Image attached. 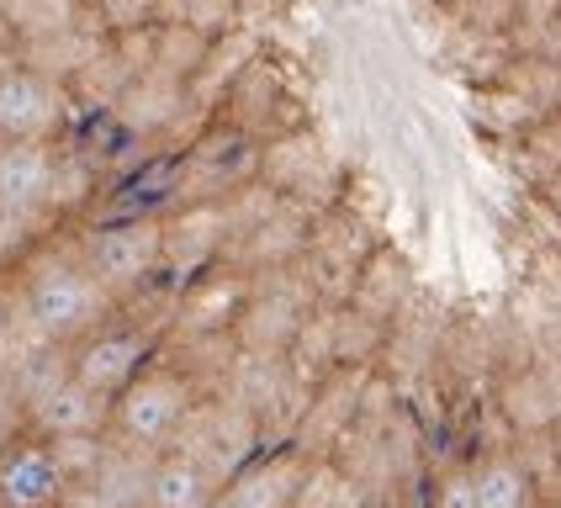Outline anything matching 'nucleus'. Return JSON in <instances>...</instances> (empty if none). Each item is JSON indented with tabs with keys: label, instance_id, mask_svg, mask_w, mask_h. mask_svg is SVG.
Here are the masks:
<instances>
[{
	"label": "nucleus",
	"instance_id": "22",
	"mask_svg": "<svg viewBox=\"0 0 561 508\" xmlns=\"http://www.w3.org/2000/svg\"><path fill=\"white\" fill-rule=\"evenodd\" d=\"M112 48H117V59H123L133 74H149V69L159 64V22L154 27H138V32L112 37Z\"/></svg>",
	"mask_w": 561,
	"mask_h": 508
},
{
	"label": "nucleus",
	"instance_id": "29",
	"mask_svg": "<svg viewBox=\"0 0 561 508\" xmlns=\"http://www.w3.org/2000/svg\"><path fill=\"white\" fill-rule=\"evenodd\" d=\"M75 5H80V11H85V5H95V0H75Z\"/></svg>",
	"mask_w": 561,
	"mask_h": 508
},
{
	"label": "nucleus",
	"instance_id": "28",
	"mask_svg": "<svg viewBox=\"0 0 561 508\" xmlns=\"http://www.w3.org/2000/svg\"><path fill=\"white\" fill-rule=\"evenodd\" d=\"M5 143H11V138H5V127H0V149H5Z\"/></svg>",
	"mask_w": 561,
	"mask_h": 508
},
{
	"label": "nucleus",
	"instance_id": "11",
	"mask_svg": "<svg viewBox=\"0 0 561 508\" xmlns=\"http://www.w3.org/2000/svg\"><path fill=\"white\" fill-rule=\"evenodd\" d=\"M27 429L43 440H64V435H106L112 429V403L95 397L91 386L69 377L64 386H54L43 403L27 408Z\"/></svg>",
	"mask_w": 561,
	"mask_h": 508
},
{
	"label": "nucleus",
	"instance_id": "18",
	"mask_svg": "<svg viewBox=\"0 0 561 508\" xmlns=\"http://www.w3.org/2000/svg\"><path fill=\"white\" fill-rule=\"evenodd\" d=\"M5 22L16 32V48L22 43H43V37H59L80 22V5L75 0H11L5 5Z\"/></svg>",
	"mask_w": 561,
	"mask_h": 508
},
{
	"label": "nucleus",
	"instance_id": "4",
	"mask_svg": "<svg viewBox=\"0 0 561 508\" xmlns=\"http://www.w3.org/2000/svg\"><path fill=\"white\" fill-rule=\"evenodd\" d=\"M154 360H159V334L117 313L106 328H95L85 345H75V381L91 386L95 397L117 403Z\"/></svg>",
	"mask_w": 561,
	"mask_h": 508
},
{
	"label": "nucleus",
	"instance_id": "14",
	"mask_svg": "<svg viewBox=\"0 0 561 508\" xmlns=\"http://www.w3.org/2000/svg\"><path fill=\"white\" fill-rule=\"evenodd\" d=\"M101 181H106V164L75 143H59V159H54V181H48V218L75 222L80 212H91L101 201Z\"/></svg>",
	"mask_w": 561,
	"mask_h": 508
},
{
	"label": "nucleus",
	"instance_id": "27",
	"mask_svg": "<svg viewBox=\"0 0 561 508\" xmlns=\"http://www.w3.org/2000/svg\"><path fill=\"white\" fill-rule=\"evenodd\" d=\"M0 48H16V32H11V22H5V11H0Z\"/></svg>",
	"mask_w": 561,
	"mask_h": 508
},
{
	"label": "nucleus",
	"instance_id": "15",
	"mask_svg": "<svg viewBox=\"0 0 561 508\" xmlns=\"http://www.w3.org/2000/svg\"><path fill=\"white\" fill-rule=\"evenodd\" d=\"M329 164L323 154V138L318 132H286V138H271V143H260V181L276 190V196H291V190L302 186L308 175H318Z\"/></svg>",
	"mask_w": 561,
	"mask_h": 508
},
{
	"label": "nucleus",
	"instance_id": "13",
	"mask_svg": "<svg viewBox=\"0 0 561 508\" xmlns=\"http://www.w3.org/2000/svg\"><path fill=\"white\" fill-rule=\"evenodd\" d=\"M222 498V482L196 455L186 450H170L159 455L154 472H149V498L144 508H213Z\"/></svg>",
	"mask_w": 561,
	"mask_h": 508
},
{
	"label": "nucleus",
	"instance_id": "8",
	"mask_svg": "<svg viewBox=\"0 0 561 508\" xmlns=\"http://www.w3.org/2000/svg\"><path fill=\"white\" fill-rule=\"evenodd\" d=\"M186 80H175V74H164V69H149V74H138L133 85L123 91V101L106 112L112 127L123 132V138H138V143H154L170 132V123L186 112Z\"/></svg>",
	"mask_w": 561,
	"mask_h": 508
},
{
	"label": "nucleus",
	"instance_id": "1",
	"mask_svg": "<svg viewBox=\"0 0 561 508\" xmlns=\"http://www.w3.org/2000/svg\"><path fill=\"white\" fill-rule=\"evenodd\" d=\"M11 297L22 302L32 328L59 349L85 345L95 328H106L123 313V302L85 270V259L75 250V233H54L11 270Z\"/></svg>",
	"mask_w": 561,
	"mask_h": 508
},
{
	"label": "nucleus",
	"instance_id": "12",
	"mask_svg": "<svg viewBox=\"0 0 561 508\" xmlns=\"http://www.w3.org/2000/svg\"><path fill=\"white\" fill-rule=\"evenodd\" d=\"M260 59H265V43H260L254 27H239V32H228V37H218L213 54H207V64H202V74L186 85L191 101L207 106V112H222L228 91H233Z\"/></svg>",
	"mask_w": 561,
	"mask_h": 508
},
{
	"label": "nucleus",
	"instance_id": "17",
	"mask_svg": "<svg viewBox=\"0 0 561 508\" xmlns=\"http://www.w3.org/2000/svg\"><path fill=\"white\" fill-rule=\"evenodd\" d=\"M133 80H138V74H133V69L117 59V48L106 43V54H95V59L69 80V95H75V106H85V112H112Z\"/></svg>",
	"mask_w": 561,
	"mask_h": 508
},
{
	"label": "nucleus",
	"instance_id": "25",
	"mask_svg": "<svg viewBox=\"0 0 561 508\" xmlns=\"http://www.w3.org/2000/svg\"><path fill=\"white\" fill-rule=\"evenodd\" d=\"M59 508H117V504H112V498H106V493H101L95 482H75V487L64 493Z\"/></svg>",
	"mask_w": 561,
	"mask_h": 508
},
{
	"label": "nucleus",
	"instance_id": "21",
	"mask_svg": "<svg viewBox=\"0 0 561 508\" xmlns=\"http://www.w3.org/2000/svg\"><path fill=\"white\" fill-rule=\"evenodd\" d=\"M95 16L106 22L112 37H123V32L154 27L159 22V0H95Z\"/></svg>",
	"mask_w": 561,
	"mask_h": 508
},
{
	"label": "nucleus",
	"instance_id": "10",
	"mask_svg": "<svg viewBox=\"0 0 561 508\" xmlns=\"http://www.w3.org/2000/svg\"><path fill=\"white\" fill-rule=\"evenodd\" d=\"M250 276L244 270H233V265H218V270H207L202 281H191L181 291V313H175V334H228V323L233 318H244L250 308Z\"/></svg>",
	"mask_w": 561,
	"mask_h": 508
},
{
	"label": "nucleus",
	"instance_id": "7",
	"mask_svg": "<svg viewBox=\"0 0 561 508\" xmlns=\"http://www.w3.org/2000/svg\"><path fill=\"white\" fill-rule=\"evenodd\" d=\"M54 159H59V143H5L0 149V212L5 218L48 222L59 233V222L48 218Z\"/></svg>",
	"mask_w": 561,
	"mask_h": 508
},
{
	"label": "nucleus",
	"instance_id": "9",
	"mask_svg": "<svg viewBox=\"0 0 561 508\" xmlns=\"http://www.w3.org/2000/svg\"><path fill=\"white\" fill-rule=\"evenodd\" d=\"M308 476H312L308 450H271V455H254L250 466L222 487V504L228 508H297Z\"/></svg>",
	"mask_w": 561,
	"mask_h": 508
},
{
	"label": "nucleus",
	"instance_id": "19",
	"mask_svg": "<svg viewBox=\"0 0 561 508\" xmlns=\"http://www.w3.org/2000/svg\"><path fill=\"white\" fill-rule=\"evenodd\" d=\"M159 22H186L218 43L244 27V0H159Z\"/></svg>",
	"mask_w": 561,
	"mask_h": 508
},
{
	"label": "nucleus",
	"instance_id": "16",
	"mask_svg": "<svg viewBox=\"0 0 561 508\" xmlns=\"http://www.w3.org/2000/svg\"><path fill=\"white\" fill-rule=\"evenodd\" d=\"M471 487H477V508H540L535 472L508 450L477 455L471 461Z\"/></svg>",
	"mask_w": 561,
	"mask_h": 508
},
{
	"label": "nucleus",
	"instance_id": "5",
	"mask_svg": "<svg viewBox=\"0 0 561 508\" xmlns=\"http://www.w3.org/2000/svg\"><path fill=\"white\" fill-rule=\"evenodd\" d=\"M69 123H75L69 85H54L32 69L0 85V127L11 143H59V132H69Z\"/></svg>",
	"mask_w": 561,
	"mask_h": 508
},
{
	"label": "nucleus",
	"instance_id": "20",
	"mask_svg": "<svg viewBox=\"0 0 561 508\" xmlns=\"http://www.w3.org/2000/svg\"><path fill=\"white\" fill-rule=\"evenodd\" d=\"M207 54H213V37H202V32L186 27V22H159V64L154 69H164V74H175V80L191 85V80L202 74Z\"/></svg>",
	"mask_w": 561,
	"mask_h": 508
},
{
	"label": "nucleus",
	"instance_id": "23",
	"mask_svg": "<svg viewBox=\"0 0 561 508\" xmlns=\"http://www.w3.org/2000/svg\"><path fill=\"white\" fill-rule=\"evenodd\" d=\"M430 508H477V487H471V466H450L430 493Z\"/></svg>",
	"mask_w": 561,
	"mask_h": 508
},
{
	"label": "nucleus",
	"instance_id": "26",
	"mask_svg": "<svg viewBox=\"0 0 561 508\" xmlns=\"http://www.w3.org/2000/svg\"><path fill=\"white\" fill-rule=\"evenodd\" d=\"M557 5L561 0H519V11H525L530 22H551V16H557Z\"/></svg>",
	"mask_w": 561,
	"mask_h": 508
},
{
	"label": "nucleus",
	"instance_id": "2",
	"mask_svg": "<svg viewBox=\"0 0 561 508\" xmlns=\"http://www.w3.org/2000/svg\"><path fill=\"white\" fill-rule=\"evenodd\" d=\"M69 233H75V250L85 259V270H91L117 302H133L138 291H149V286L164 276V212L80 222V228H69Z\"/></svg>",
	"mask_w": 561,
	"mask_h": 508
},
{
	"label": "nucleus",
	"instance_id": "6",
	"mask_svg": "<svg viewBox=\"0 0 561 508\" xmlns=\"http://www.w3.org/2000/svg\"><path fill=\"white\" fill-rule=\"evenodd\" d=\"M69 476L54 461V444L22 429L11 444H0V508H59Z\"/></svg>",
	"mask_w": 561,
	"mask_h": 508
},
{
	"label": "nucleus",
	"instance_id": "24",
	"mask_svg": "<svg viewBox=\"0 0 561 508\" xmlns=\"http://www.w3.org/2000/svg\"><path fill=\"white\" fill-rule=\"evenodd\" d=\"M11 349H16V313H11V297H5V286H0V377H5V366H11Z\"/></svg>",
	"mask_w": 561,
	"mask_h": 508
},
{
	"label": "nucleus",
	"instance_id": "3",
	"mask_svg": "<svg viewBox=\"0 0 561 508\" xmlns=\"http://www.w3.org/2000/svg\"><path fill=\"white\" fill-rule=\"evenodd\" d=\"M196 381L170 366V360H154L144 377L127 386L123 397L112 403V440L127 444V450H144V455H170L186 418L196 413Z\"/></svg>",
	"mask_w": 561,
	"mask_h": 508
}]
</instances>
